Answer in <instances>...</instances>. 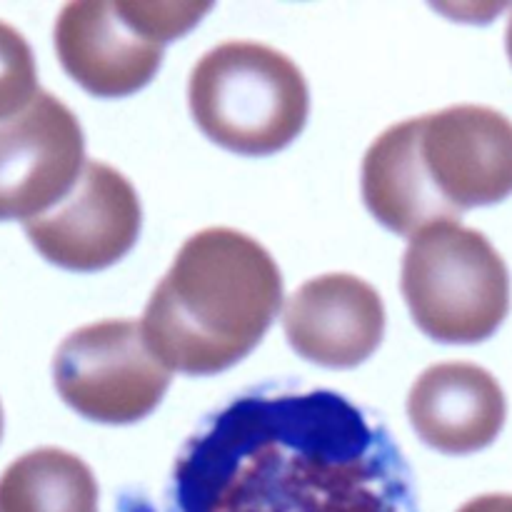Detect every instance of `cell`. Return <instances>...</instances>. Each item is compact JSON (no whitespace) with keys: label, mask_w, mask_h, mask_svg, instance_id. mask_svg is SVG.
I'll use <instances>...</instances> for the list:
<instances>
[{"label":"cell","mask_w":512,"mask_h":512,"mask_svg":"<svg viewBox=\"0 0 512 512\" xmlns=\"http://www.w3.org/2000/svg\"><path fill=\"white\" fill-rule=\"evenodd\" d=\"M165 512H418L380 418L335 390L238 395L178 453Z\"/></svg>","instance_id":"obj_1"},{"label":"cell","mask_w":512,"mask_h":512,"mask_svg":"<svg viewBox=\"0 0 512 512\" xmlns=\"http://www.w3.org/2000/svg\"><path fill=\"white\" fill-rule=\"evenodd\" d=\"M280 305L273 255L240 230L205 228L178 250L140 328L170 373L215 375L253 353Z\"/></svg>","instance_id":"obj_2"},{"label":"cell","mask_w":512,"mask_h":512,"mask_svg":"<svg viewBox=\"0 0 512 512\" xmlns=\"http://www.w3.org/2000/svg\"><path fill=\"white\" fill-rule=\"evenodd\" d=\"M195 125L238 155H273L303 133L310 93L298 65L253 40H228L195 63L188 83Z\"/></svg>","instance_id":"obj_3"},{"label":"cell","mask_w":512,"mask_h":512,"mask_svg":"<svg viewBox=\"0 0 512 512\" xmlns=\"http://www.w3.org/2000/svg\"><path fill=\"white\" fill-rule=\"evenodd\" d=\"M400 290L415 325L438 343L488 340L510 310V273L480 230L440 223L410 238Z\"/></svg>","instance_id":"obj_4"},{"label":"cell","mask_w":512,"mask_h":512,"mask_svg":"<svg viewBox=\"0 0 512 512\" xmlns=\"http://www.w3.org/2000/svg\"><path fill=\"white\" fill-rule=\"evenodd\" d=\"M210 8L178 0H75L55 20V53L90 95L125 98L153 80L165 45L193 30Z\"/></svg>","instance_id":"obj_5"},{"label":"cell","mask_w":512,"mask_h":512,"mask_svg":"<svg viewBox=\"0 0 512 512\" xmlns=\"http://www.w3.org/2000/svg\"><path fill=\"white\" fill-rule=\"evenodd\" d=\"M170 373L135 320H103L70 333L53 358L55 390L93 423L148 418L170 388Z\"/></svg>","instance_id":"obj_6"},{"label":"cell","mask_w":512,"mask_h":512,"mask_svg":"<svg viewBox=\"0 0 512 512\" xmlns=\"http://www.w3.org/2000/svg\"><path fill=\"white\" fill-rule=\"evenodd\" d=\"M140 220L143 210L130 180L100 160H88L73 190L23 228L48 263L95 273L133 250Z\"/></svg>","instance_id":"obj_7"},{"label":"cell","mask_w":512,"mask_h":512,"mask_svg":"<svg viewBox=\"0 0 512 512\" xmlns=\"http://www.w3.org/2000/svg\"><path fill=\"white\" fill-rule=\"evenodd\" d=\"M415 120L425 178L458 218L512 195L508 115L485 105H453Z\"/></svg>","instance_id":"obj_8"},{"label":"cell","mask_w":512,"mask_h":512,"mask_svg":"<svg viewBox=\"0 0 512 512\" xmlns=\"http://www.w3.org/2000/svg\"><path fill=\"white\" fill-rule=\"evenodd\" d=\"M85 140L78 118L40 90L20 115L0 120V220L48 213L83 173Z\"/></svg>","instance_id":"obj_9"},{"label":"cell","mask_w":512,"mask_h":512,"mask_svg":"<svg viewBox=\"0 0 512 512\" xmlns=\"http://www.w3.org/2000/svg\"><path fill=\"white\" fill-rule=\"evenodd\" d=\"M283 328L300 358L323 368H355L383 340V298L358 275H320L290 295Z\"/></svg>","instance_id":"obj_10"},{"label":"cell","mask_w":512,"mask_h":512,"mask_svg":"<svg viewBox=\"0 0 512 512\" xmlns=\"http://www.w3.org/2000/svg\"><path fill=\"white\" fill-rule=\"evenodd\" d=\"M408 418L428 448L470 455L498 440L508 403L498 380L480 365L440 363L410 388Z\"/></svg>","instance_id":"obj_11"},{"label":"cell","mask_w":512,"mask_h":512,"mask_svg":"<svg viewBox=\"0 0 512 512\" xmlns=\"http://www.w3.org/2000/svg\"><path fill=\"white\" fill-rule=\"evenodd\" d=\"M363 200L380 225L398 235H418L458 215L435 195L418 153V120L395 123L373 140L363 160Z\"/></svg>","instance_id":"obj_12"},{"label":"cell","mask_w":512,"mask_h":512,"mask_svg":"<svg viewBox=\"0 0 512 512\" xmlns=\"http://www.w3.org/2000/svg\"><path fill=\"white\" fill-rule=\"evenodd\" d=\"M0 512H98V483L78 455L38 448L0 475Z\"/></svg>","instance_id":"obj_13"},{"label":"cell","mask_w":512,"mask_h":512,"mask_svg":"<svg viewBox=\"0 0 512 512\" xmlns=\"http://www.w3.org/2000/svg\"><path fill=\"white\" fill-rule=\"evenodd\" d=\"M38 93V70L28 40L0 20V120L23 113Z\"/></svg>","instance_id":"obj_14"},{"label":"cell","mask_w":512,"mask_h":512,"mask_svg":"<svg viewBox=\"0 0 512 512\" xmlns=\"http://www.w3.org/2000/svg\"><path fill=\"white\" fill-rule=\"evenodd\" d=\"M458 512H512V495H480L465 503Z\"/></svg>","instance_id":"obj_15"},{"label":"cell","mask_w":512,"mask_h":512,"mask_svg":"<svg viewBox=\"0 0 512 512\" xmlns=\"http://www.w3.org/2000/svg\"><path fill=\"white\" fill-rule=\"evenodd\" d=\"M505 45H508V55H510V60H512V15H510V20H508V33H505Z\"/></svg>","instance_id":"obj_16"},{"label":"cell","mask_w":512,"mask_h":512,"mask_svg":"<svg viewBox=\"0 0 512 512\" xmlns=\"http://www.w3.org/2000/svg\"><path fill=\"white\" fill-rule=\"evenodd\" d=\"M0 435H3V408H0Z\"/></svg>","instance_id":"obj_17"}]
</instances>
